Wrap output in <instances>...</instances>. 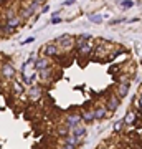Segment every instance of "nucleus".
<instances>
[{
  "label": "nucleus",
  "mask_w": 142,
  "mask_h": 149,
  "mask_svg": "<svg viewBox=\"0 0 142 149\" xmlns=\"http://www.w3.org/2000/svg\"><path fill=\"white\" fill-rule=\"evenodd\" d=\"M53 42L60 47L61 53H63V52H69V50L74 48V37H71L69 33H63L61 37H58L56 40H53Z\"/></svg>",
  "instance_id": "obj_1"
},
{
  "label": "nucleus",
  "mask_w": 142,
  "mask_h": 149,
  "mask_svg": "<svg viewBox=\"0 0 142 149\" xmlns=\"http://www.w3.org/2000/svg\"><path fill=\"white\" fill-rule=\"evenodd\" d=\"M0 74H2V78L5 81H12V80H15L17 70L10 61H3V63L0 65Z\"/></svg>",
  "instance_id": "obj_2"
},
{
  "label": "nucleus",
  "mask_w": 142,
  "mask_h": 149,
  "mask_svg": "<svg viewBox=\"0 0 142 149\" xmlns=\"http://www.w3.org/2000/svg\"><path fill=\"white\" fill-rule=\"evenodd\" d=\"M58 55H61V50H60V47L55 42L45 43V45L42 47V56H46V58H55V56H58Z\"/></svg>",
  "instance_id": "obj_3"
},
{
  "label": "nucleus",
  "mask_w": 142,
  "mask_h": 149,
  "mask_svg": "<svg viewBox=\"0 0 142 149\" xmlns=\"http://www.w3.org/2000/svg\"><path fill=\"white\" fill-rule=\"evenodd\" d=\"M25 83L23 81H18V80H12L10 81V93L13 98H20V96L25 95Z\"/></svg>",
  "instance_id": "obj_4"
},
{
  "label": "nucleus",
  "mask_w": 142,
  "mask_h": 149,
  "mask_svg": "<svg viewBox=\"0 0 142 149\" xmlns=\"http://www.w3.org/2000/svg\"><path fill=\"white\" fill-rule=\"evenodd\" d=\"M81 114L79 113H68V114H64L63 118V124H66L69 129L74 128V126H78V124H81Z\"/></svg>",
  "instance_id": "obj_5"
},
{
  "label": "nucleus",
  "mask_w": 142,
  "mask_h": 149,
  "mask_svg": "<svg viewBox=\"0 0 142 149\" xmlns=\"http://www.w3.org/2000/svg\"><path fill=\"white\" fill-rule=\"evenodd\" d=\"M104 106L109 109L111 113H114V111H117V108L121 106V98L119 96H116L114 93H111L107 98H106V101H104Z\"/></svg>",
  "instance_id": "obj_6"
},
{
  "label": "nucleus",
  "mask_w": 142,
  "mask_h": 149,
  "mask_svg": "<svg viewBox=\"0 0 142 149\" xmlns=\"http://www.w3.org/2000/svg\"><path fill=\"white\" fill-rule=\"evenodd\" d=\"M38 73V80H42L43 83H46V85H50V83H53V80H55V68H46V70H40V71H37Z\"/></svg>",
  "instance_id": "obj_7"
},
{
  "label": "nucleus",
  "mask_w": 142,
  "mask_h": 149,
  "mask_svg": "<svg viewBox=\"0 0 142 149\" xmlns=\"http://www.w3.org/2000/svg\"><path fill=\"white\" fill-rule=\"evenodd\" d=\"M129 88H131V81H124V83H116L114 86V95L119 96L121 100H124L129 95Z\"/></svg>",
  "instance_id": "obj_8"
},
{
  "label": "nucleus",
  "mask_w": 142,
  "mask_h": 149,
  "mask_svg": "<svg viewBox=\"0 0 142 149\" xmlns=\"http://www.w3.org/2000/svg\"><path fill=\"white\" fill-rule=\"evenodd\" d=\"M26 93H28V98L30 101H37L43 96V88L40 85H30L26 88Z\"/></svg>",
  "instance_id": "obj_9"
},
{
  "label": "nucleus",
  "mask_w": 142,
  "mask_h": 149,
  "mask_svg": "<svg viewBox=\"0 0 142 149\" xmlns=\"http://www.w3.org/2000/svg\"><path fill=\"white\" fill-rule=\"evenodd\" d=\"M93 111H94V119H98V121H103V119H106V118L112 116V113H111L104 104H98Z\"/></svg>",
  "instance_id": "obj_10"
},
{
  "label": "nucleus",
  "mask_w": 142,
  "mask_h": 149,
  "mask_svg": "<svg viewBox=\"0 0 142 149\" xmlns=\"http://www.w3.org/2000/svg\"><path fill=\"white\" fill-rule=\"evenodd\" d=\"M51 66H53L51 58H46V56H37V60H35V65H33L35 71H40V70L51 68Z\"/></svg>",
  "instance_id": "obj_11"
},
{
  "label": "nucleus",
  "mask_w": 142,
  "mask_h": 149,
  "mask_svg": "<svg viewBox=\"0 0 142 149\" xmlns=\"http://www.w3.org/2000/svg\"><path fill=\"white\" fill-rule=\"evenodd\" d=\"M76 50H78V53H79V56H81V58H88V56L93 53L94 45H93V42H86V43H83V45L76 47Z\"/></svg>",
  "instance_id": "obj_12"
},
{
  "label": "nucleus",
  "mask_w": 142,
  "mask_h": 149,
  "mask_svg": "<svg viewBox=\"0 0 142 149\" xmlns=\"http://www.w3.org/2000/svg\"><path fill=\"white\" fill-rule=\"evenodd\" d=\"M81 114V121L84 123V124H91V123H94V111L93 109H83V111L79 113Z\"/></svg>",
  "instance_id": "obj_13"
},
{
  "label": "nucleus",
  "mask_w": 142,
  "mask_h": 149,
  "mask_svg": "<svg viewBox=\"0 0 142 149\" xmlns=\"http://www.w3.org/2000/svg\"><path fill=\"white\" fill-rule=\"evenodd\" d=\"M71 134H73V136H76V138H79V139H83V138H86L88 129H86V126L81 123V124H78V126L71 128Z\"/></svg>",
  "instance_id": "obj_14"
},
{
  "label": "nucleus",
  "mask_w": 142,
  "mask_h": 149,
  "mask_svg": "<svg viewBox=\"0 0 142 149\" xmlns=\"http://www.w3.org/2000/svg\"><path fill=\"white\" fill-rule=\"evenodd\" d=\"M122 123H124V126H134L137 123V113L136 111H127V114L122 118Z\"/></svg>",
  "instance_id": "obj_15"
},
{
  "label": "nucleus",
  "mask_w": 142,
  "mask_h": 149,
  "mask_svg": "<svg viewBox=\"0 0 142 149\" xmlns=\"http://www.w3.org/2000/svg\"><path fill=\"white\" fill-rule=\"evenodd\" d=\"M63 144H68V146H73V148H78V146H81L83 144V141L79 138H76V136H73V134H68L66 138H63V141H61Z\"/></svg>",
  "instance_id": "obj_16"
},
{
  "label": "nucleus",
  "mask_w": 142,
  "mask_h": 149,
  "mask_svg": "<svg viewBox=\"0 0 142 149\" xmlns=\"http://www.w3.org/2000/svg\"><path fill=\"white\" fill-rule=\"evenodd\" d=\"M86 42H91V35L89 33H81L78 37H74V48L79 47V45H83Z\"/></svg>",
  "instance_id": "obj_17"
},
{
  "label": "nucleus",
  "mask_w": 142,
  "mask_h": 149,
  "mask_svg": "<svg viewBox=\"0 0 142 149\" xmlns=\"http://www.w3.org/2000/svg\"><path fill=\"white\" fill-rule=\"evenodd\" d=\"M56 134H58V136H61V138H66L68 134H71V129H69L66 124H63V126H60V128L56 129Z\"/></svg>",
  "instance_id": "obj_18"
},
{
  "label": "nucleus",
  "mask_w": 142,
  "mask_h": 149,
  "mask_svg": "<svg viewBox=\"0 0 142 149\" xmlns=\"http://www.w3.org/2000/svg\"><path fill=\"white\" fill-rule=\"evenodd\" d=\"M89 22L91 23H98V25H99L101 22H103V15H99V13H93V15H89Z\"/></svg>",
  "instance_id": "obj_19"
},
{
  "label": "nucleus",
  "mask_w": 142,
  "mask_h": 149,
  "mask_svg": "<svg viewBox=\"0 0 142 149\" xmlns=\"http://www.w3.org/2000/svg\"><path fill=\"white\" fill-rule=\"evenodd\" d=\"M121 7L124 10H129V8L134 7V2H132V0H121Z\"/></svg>",
  "instance_id": "obj_20"
},
{
  "label": "nucleus",
  "mask_w": 142,
  "mask_h": 149,
  "mask_svg": "<svg viewBox=\"0 0 142 149\" xmlns=\"http://www.w3.org/2000/svg\"><path fill=\"white\" fill-rule=\"evenodd\" d=\"M122 126H124L122 119H121V121H117L116 124H114V133H121V131H122Z\"/></svg>",
  "instance_id": "obj_21"
},
{
  "label": "nucleus",
  "mask_w": 142,
  "mask_h": 149,
  "mask_svg": "<svg viewBox=\"0 0 142 149\" xmlns=\"http://www.w3.org/2000/svg\"><path fill=\"white\" fill-rule=\"evenodd\" d=\"M119 70H121V65H112V66L109 68V73H111V74H114V73H117Z\"/></svg>",
  "instance_id": "obj_22"
},
{
  "label": "nucleus",
  "mask_w": 142,
  "mask_h": 149,
  "mask_svg": "<svg viewBox=\"0 0 142 149\" xmlns=\"http://www.w3.org/2000/svg\"><path fill=\"white\" fill-rule=\"evenodd\" d=\"M61 18H60V15L58 17H51V20H50V23H51V25H58V23H61Z\"/></svg>",
  "instance_id": "obj_23"
},
{
  "label": "nucleus",
  "mask_w": 142,
  "mask_h": 149,
  "mask_svg": "<svg viewBox=\"0 0 142 149\" xmlns=\"http://www.w3.org/2000/svg\"><path fill=\"white\" fill-rule=\"evenodd\" d=\"M136 106L142 111V91L139 93V96H137V103H136Z\"/></svg>",
  "instance_id": "obj_24"
},
{
  "label": "nucleus",
  "mask_w": 142,
  "mask_h": 149,
  "mask_svg": "<svg viewBox=\"0 0 142 149\" xmlns=\"http://www.w3.org/2000/svg\"><path fill=\"white\" fill-rule=\"evenodd\" d=\"M122 22H127L126 18H116V20H111L109 25H119V23H122Z\"/></svg>",
  "instance_id": "obj_25"
},
{
  "label": "nucleus",
  "mask_w": 142,
  "mask_h": 149,
  "mask_svg": "<svg viewBox=\"0 0 142 149\" xmlns=\"http://www.w3.org/2000/svg\"><path fill=\"white\" fill-rule=\"evenodd\" d=\"M40 12H42V13H48V12H50V5H48V3H45V5L42 7V10H40Z\"/></svg>",
  "instance_id": "obj_26"
},
{
  "label": "nucleus",
  "mask_w": 142,
  "mask_h": 149,
  "mask_svg": "<svg viewBox=\"0 0 142 149\" xmlns=\"http://www.w3.org/2000/svg\"><path fill=\"white\" fill-rule=\"evenodd\" d=\"M33 42H35V38H33V37H30V38H26L25 42H23V45H28V43H33Z\"/></svg>",
  "instance_id": "obj_27"
},
{
  "label": "nucleus",
  "mask_w": 142,
  "mask_h": 149,
  "mask_svg": "<svg viewBox=\"0 0 142 149\" xmlns=\"http://www.w3.org/2000/svg\"><path fill=\"white\" fill-rule=\"evenodd\" d=\"M74 2H76V0H66V2H63V5L66 7V5H73Z\"/></svg>",
  "instance_id": "obj_28"
},
{
  "label": "nucleus",
  "mask_w": 142,
  "mask_h": 149,
  "mask_svg": "<svg viewBox=\"0 0 142 149\" xmlns=\"http://www.w3.org/2000/svg\"><path fill=\"white\" fill-rule=\"evenodd\" d=\"M98 149H107V148H104V146H99V148H98Z\"/></svg>",
  "instance_id": "obj_29"
},
{
  "label": "nucleus",
  "mask_w": 142,
  "mask_h": 149,
  "mask_svg": "<svg viewBox=\"0 0 142 149\" xmlns=\"http://www.w3.org/2000/svg\"><path fill=\"white\" fill-rule=\"evenodd\" d=\"M56 149H64V148H63V146H60V148H56Z\"/></svg>",
  "instance_id": "obj_30"
}]
</instances>
